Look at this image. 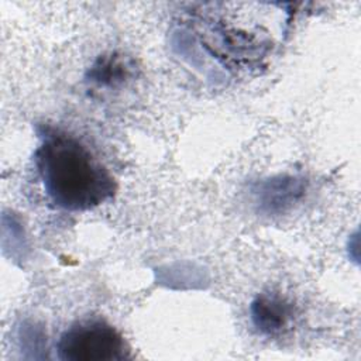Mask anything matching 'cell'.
I'll return each mask as SVG.
<instances>
[{
  "mask_svg": "<svg viewBox=\"0 0 361 361\" xmlns=\"http://www.w3.org/2000/svg\"><path fill=\"white\" fill-rule=\"evenodd\" d=\"M133 75L128 58L116 52L99 56L90 66L86 78L93 87L113 90L123 86Z\"/></svg>",
  "mask_w": 361,
  "mask_h": 361,
  "instance_id": "cell-4",
  "label": "cell"
},
{
  "mask_svg": "<svg viewBox=\"0 0 361 361\" xmlns=\"http://www.w3.org/2000/svg\"><path fill=\"white\" fill-rule=\"evenodd\" d=\"M56 355L62 361H123L130 348L107 322L87 319L73 323L59 337Z\"/></svg>",
  "mask_w": 361,
  "mask_h": 361,
  "instance_id": "cell-2",
  "label": "cell"
},
{
  "mask_svg": "<svg viewBox=\"0 0 361 361\" xmlns=\"http://www.w3.org/2000/svg\"><path fill=\"white\" fill-rule=\"evenodd\" d=\"M252 324L267 336L282 333L293 319V306L279 293H259L250 306Z\"/></svg>",
  "mask_w": 361,
  "mask_h": 361,
  "instance_id": "cell-3",
  "label": "cell"
},
{
  "mask_svg": "<svg viewBox=\"0 0 361 361\" xmlns=\"http://www.w3.org/2000/svg\"><path fill=\"white\" fill-rule=\"evenodd\" d=\"M34 157L47 196L61 209L90 210L116 192L109 169L73 135L47 128Z\"/></svg>",
  "mask_w": 361,
  "mask_h": 361,
  "instance_id": "cell-1",
  "label": "cell"
}]
</instances>
